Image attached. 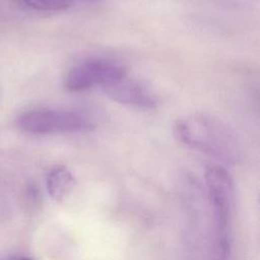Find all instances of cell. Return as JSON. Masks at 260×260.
<instances>
[{"label":"cell","mask_w":260,"mask_h":260,"mask_svg":"<svg viewBox=\"0 0 260 260\" xmlns=\"http://www.w3.org/2000/svg\"><path fill=\"white\" fill-rule=\"evenodd\" d=\"M126 74V68L118 62L100 58L89 59L69 70L65 85L70 91H83L95 86L104 88Z\"/></svg>","instance_id":"3957f363"},{"label":"cell","mask_w":260,"mask_h":260,"mask_svg":"<svg viewBox=\"0 0 260 260\" xmlns=\"http://www.w3.org/2000/svg\"><path fill=\"white\" fill-rule=\"evenodd\" d=\"M17 125L22 131L36 135L83 133L95 127L93 118L83 111L58 109L25 112L17 119Z\"/></svg>","instance_id":"7a4b0ae2"},{"label":"cell","mask_w":260,"mask_h":260,"mask_svg":"<svg viewBox=\"0 0 260 260\" xmlns=\"http://www.w3.org/2000/svg\"><path fill=\"white\" fill-rule=\"evenodd\" d=\"M46 185L49 195L58 202L64 200L75 186V179L64 166H56L47 175Z\"/></svg>","instance_id":"8992f818"},{"label":"cell","mask_w":260,"mask_h":260,"mask_svg":"<svg viewBox=\"0 0 260 260\" xmlns=\"http://www.w3.org/2000/svg\"><path fill=\"white\" fill-rule=\"evenodd\" d=\"M208 193L214 208L218 236H228L233 207V180L219 166L209 167L205 174Z\"/></svg>","instance_id":"277c9868"},{"label":"cell","mask_w":260,"mask_h":260,"mask_svg":"<svg viewBox=\"0 0 260 260\" xmlns=\"http://www.w3.org/2000/svg\"><path fill=\"white\" fill-rule=\"evenodd\" d=\"M12 260H32V259L28 258V257H17V258H14Z\"/></svg>","instance_id":"ba28073f"},{"label":"cell","mask_w":260,"mask_h":260,"mask_svg":"<svg viewBox=\"0 0 260 260\" xmlns=\"http://www.w3.org/2000/svg\"><path fill=\"white\" fill-rule=\"evenodd\" d=\"M174 134L182 143L226 160L237 159L239 142L233 131L220 120L194 114L178 119Z\"/></svg>","instance_id":"6da1fadb"},{"label":"cell","mask_w":260,"mask_h":260,"mask_svg":"<svg viewBox=\"0 0 260 260\" xmlns=\"http://www.w3.org/2000/svg\"><path fill=\"white\" fill-rule=\"evenodd\" d=\"M106 94L113 101L140 109H153L157 99L153 91L144 83L127 76L104 87Z\"/></svg>","instance_id":"5b68a950"},{"label":"cell","mask_w":260,"mask_h":260,"mask_svg":"<svg viewBox=\"0 0 260 260\" xmlns=\"http://www.w3.org/2000/svg\"><path fill=\"white\" fill-rule=\"evenodd\" d=\"M30 9L37 11H61L66 9L71 0H21Z\"/></svg>","instance_id":"52a82bcc"}]
</instances>
